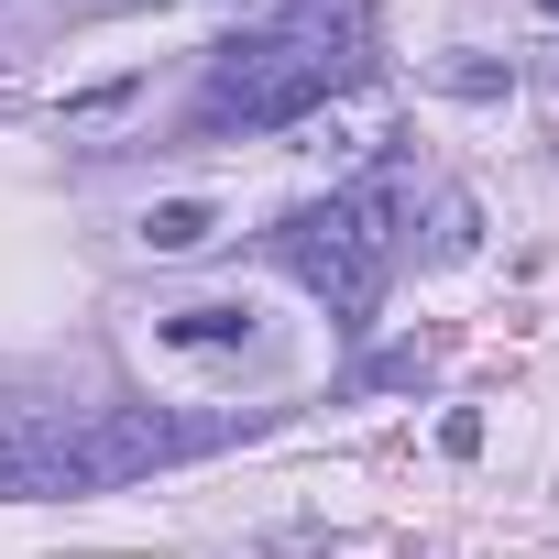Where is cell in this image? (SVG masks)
<instances>
[{"label": "cell", "instance_id": "cell-7", "mask_svg": "<svg viewBox=\"0 0 559 559\" xmlns=\"http://www.w3.org/2000/svg\"><path fill=\"white\" fill-rule=\"evenodd\" d=\"M439 78H450L461 99H493V88H504V67H483V56H461V67H439Z\"/></svg>", "mask_w": 559, "mask_h": 559}, {"label": "cell", "instance_id": "cell-1", "mask_svg": "<svg viewBox=\"0 0 559 559\" xmlns=\"http://www.w3.org/2000/svg\"><path fill=\"white\" fill-rule=\"evenodd\" d=\"M341 88H362V34L341 12H297V23H263L241 45L209 56V88L187 110V132H297L308 110H330Z\"/></svg>", "mask_w": 559, "mask_h": 559}, {"label": "cell", "instance_id": "cell-3", "mask_svg": "<svg viewBox=\"0 0 559 559\" xmlns=\"http://www.w3.org/2000/svg\"><path fill=\"white\" fill-rule=\"evenodd\" d=\"M209 230H219L209 198H165V209H143V252H198Z\"/></svg>", "mask_w": 559, "mask_h": 559}, {"label": "cell", "instance_id": "cell-8", "mask_svg": "<svg viewBox=\"0 0 559 559\" xmlns=\"http://www.w3.org/2000/svg\"><path fill=\"white\" fill-rule=\"evenodd\" d=\"M439 450H450V461H472V450H483V417H472V406H450V417H439Z\"/></svg>", "mask_w": 559, "mask_h": 559}, {"label": "cell", "instance_id": "cell-4", "mask_svg": "<svg viewBox=\"0 0 559 559\" xmlns=\"http://www.w3.org/2000/svg\"><path fill=\"white\" fill-rule=\"evenodd\" d=\"M252 330V308H230V297H209V308H165V341L176 352H219V341H241Z\"/></svg>", "mask_w": 559, "mask_h": 559}, {"label": "cell", "instance_id": "cell-6", "mask_svg": "<svg viewBox=\"0 0 559 559\" xmlns=\"http://www.w3.org/2000/svg\"><path fill=\"white\" fill-rule=\"evenodd\" d=\"M110 110H132V78H110V88H78V99H67V121H110Z\"/></svg>", "mask_w": 559, "mask_h": 559}, {"label": "cell", "instance_id": "cell-9", "mask_svg": "<svg viewBox=\"0 0 559 559\" xmlns=\"http://www.w3.org/2000/svg\"><path fill=\"white\" fill-rule=\"evenodd\" d=\"M537 12H548V23H559V0H537Z\"/></svg>", "mask_w": 559, "mask_h": 559}, {"label": "cell", "instance_id": "cell-5", "mask_svg": "<svg viewBox=\"0 0 559 559\" xmlns=\"http://www.w3.org/2000/svg\"><path fill=\"white\" fill-rule=\"evenodd\" d=\"M23 493H34V472H23V428L0 417V504H23Z\"/></svg>", "mask_w": 559, "mask_h": 559}, {"label": "cell", "instance_id": "cell-2", "mask_svg": "<svg viewBox=\"0 0 559 559\" xmlns=\"http://www.w3.org/2000/svg\"><path fill=\"white\" fill-rule=\"evenodd\" d=\"M395 252H406V176H395V165L330 187V198L297 209V219H274V263H286L330 319H362V308L384 297Z\"/></svg>", "mask_w": 559, "mask_h": 559}]
</instances>
